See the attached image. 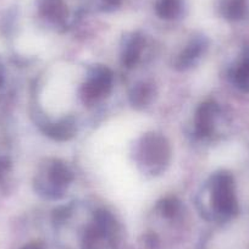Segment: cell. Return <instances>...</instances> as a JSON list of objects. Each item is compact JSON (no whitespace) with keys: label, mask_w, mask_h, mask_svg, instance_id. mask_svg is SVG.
Returning <instances> with one entry per match:
<instances>
[{"label":"cell","mask_w":249,"mask_h":249,"mask_svg":"<svg viewBox=\"0 0 249 249\" xmlns=\"http://www.w3.org/2000/svg\"><path fill=\"white\" fill-rule=\"evenodd\" d=\"M114 86V73L109 68L94 65L88 71L86 82L80 89L81 99L85 104L93 105L107 97Z\"/></svg>","instance_id":"obj_4"},{"label":"cell","mask_w":249,"mask_h":249,"mask_svg":"<svg viewBox=\"0 0 249 249\" xmlns=\"http://www.w3.org/2000/svg\"><path fill=\"white\" fill-rule=\"evenodd\" d=\"M43 133L57 142H66L76 133V121L72 116H66L54 122H44L40 124Z\"/></svg>","instance_id":"obj_8"},{"label":"cell","mask_w":249,"mask_h":249,"mask_svg":"<svg viewBox=\"0 0 249 249\" xmlns=\"http://www.w3.org/2000/svg\"><path fill=\"white\" fill-rule=\"evenodd\" d=\"M135 157L143 172L155 176L162 174L169 166L171 148L164 136L147 133L138 142Z\"/></svg>","instance_id":"obj_1"},{"label":"cell","mask_w":249,"mask_h":249,"mask_svg":"<svg viewBox=\"0 0 249 249\" xmlns=\"http://www.w3.org/2000/svg\"><path fill=\"white\" fill-rule=\"evenodd\" d=\"M236 83L244 90H249V59L241 64L234 73Z\"/></svg>","instance_id":"obj_12"},{"label":"cell","mask_w":249,"mask_h":249,"mask_svg":"<svg viewBox=\"0 0 249 249\" xmlns=\"http://www.w3.org/2000/svg\"><path fill=\"white\" fill-rule=\"evenodd\" d=\"M155 97V87L154 85L148 82H140L136 86H133L132 89L130 90L128 99L130 104L135 109L142 110L145 109L152 104Z\"/></svg>","instance_id":"obj_9"},{"label":"cell","mask_w":249,"mask_h":249,"mask_svg":"<svg viewBox=\"0 0 249 249\" xmlns=\"http://www.w3.org/2000/svg\"><path fill=\"white\" fill-rule=\"evenodd\" d=\"M23 249H43V247L39 243H31L26 246Z\"/></svg>","instance_id":"obj_15"},{"label":"cell","mask_w":249,"mask_h":249,"mask_svg":"<svg viewBox=\"0 0 249 249\" xmlns=\"http://www.w3.org/2000/svg\"><path fill=\"white\" fill-rule=\"evenodd\" d=\"M219 114V107L214 102H204L199 105L195 116V132L197 137H209L214 131L215 120Z\"/></svg>","instance_id":"obj_6"},{"label":"cell","mask_w":249,"mask_h":249,"mask_svg":"<svg viewBox=\"0 0 249 249\" xmlns=\"http://www.w3.org/2000/svg\"><path fill=\"white\" fill-rule=\"evenodd\" d=\"M107 4H110V5H116L117 3H119L120 0H105Z\"/></svg>","instance_id":"obj_16"},{"label":"cell","mask_w":249,"mask_h":249,"mask_svg":"<svg viewBox=\"0 0 249 249\" xmlns=\"http://www.w3.org/2000/svg\"><path fill=\"white\" fill-rule=\"evenodd\" d=\"M210 203L219 220L231 219L238 210L234 196L233 178L229 172H216L209 182Z\"/></svg>","instance_id":"obj_3"},{"label":"cell","mask_w":249,"mask_h":249,"mask_svg":"<svg viewBox=\"0 0 249 249\" xmlns=\"http://www.w3.org/2000/svg\"><path fill=\"white\" fill-rule=\"evenodd\" d=\"M4 85H5V70H4V66L0 62V93H1Z\"/></svg>","instance_id":"obj_14"},{"label":"cell","mask_w":249,"mask_h":249,"mask_svg":"<svg viewBox=\"0 0 249 249\" xmlns=\"http://www.w3.org/2000/svg\"><path fill=\"white\" fill-rule=\"evenodd\" d=\"M144 44V37L140 32L124 36L121 43V64L124 68H133L140 61Z\"/></svg>","instance_id":"obj_7"},{"label":"cell","mask_w":249,"mask_h":249,"mask_svg":"<svg viewBox=\"0 0 249 249\" xmlns=\"http://www.w3.org/2000/svg\"><path fill=\"white\" fill-rule=\"evenodd\" d=\"M158 210L161 213L162 216L167 217V219H172V217L177 216L182 209L181 202L175 197H167L165 199L160 200L157 205Z\"/></svg>","instance_id":"obj_11"},{"label":"cell","mask_w":249,"mask_h":249,"mask_svg":"<svg viewBox=\"0 0 249 249\" xmlns=\"http://www.w3.org/2000/svg\"><path fill=\"white\" fill-rule=\"evenodd\" d=\"M8 166H9L8 159L4 157H0V177L3 176L4 172H5L6 169H8Z\"/></svg>","instance_id":"obj_13"},{"label":"cell","mask_w":249,"mask_h":249,"mask_svg":"<svg viewBox=\"0 0 249 249\" xmlns=\"http://www.w3.org/2000/svg\"><path fill=\"white\" fill-rule=\"evenodd\" d=\"M208 45H209V42L204 36L193 37L187 43L184 49L177 55L174 61V68L178 71H186L193 68L199 61L200 57L205 54Z\"/></svg>","instance_id":"obj_5"},{"label":"cell","mask_w":249,"mask_h":249,"mask_svg":"<svg viewBox=\"0 0 249 249\" xmlns=\"http://www.w3.org/2000/svg\"><path fill=\"white\" fill-rule=\"evenodd\" d=\"M72 181L73 174L65 162L57 159L49 160L36 177V192L45 199H60Z\"/></svg>","instance_id":"obj_2"},{"label":"cell","mask_w":249,"mask_h":249,"mask_svg":"<svg viewBox=\"0 0 249 249\" xmlns=\"http://www.w3.org/2000/svg\"><path fill=\"white\" fill-rule=\"evenodd\" d=\"M181 0H159V3L157 4L158 15L165 20H174L181 14Z\"/></svg>","instance_id":"obj_10"}]
</instances>
